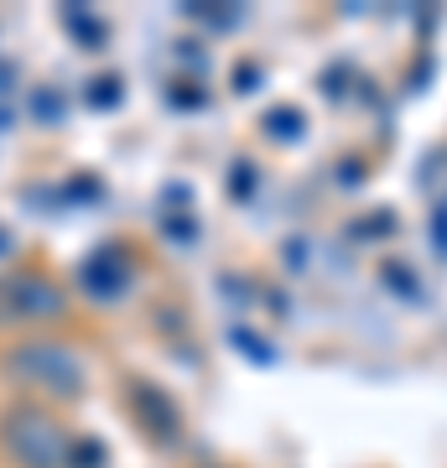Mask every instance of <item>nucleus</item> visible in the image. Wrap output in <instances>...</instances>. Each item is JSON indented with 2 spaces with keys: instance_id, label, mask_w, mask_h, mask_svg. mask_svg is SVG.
I'll return each instance as SVG.
<instances>
[{
  "instance_id": "nucleus-2",
  "label": "nucleus",
  "mask_w": 447,
  "mask_h": 468,
  "mask_svg": "<svg viewBox=\"0 0 447 468\" xmlns=\"http://www.w3.org/2000/svg\"><path fill=\"white\" fill-rule=\"evenodd\" d=\"M11 437H16L21 458H27L32 468H52L58 463V452H63V442H58V432H52V421H42V417H16Z\"/></svg>"
},
{
  "instance_id": "nucleus-1",
  "label": "nucleus",
  "mask_w": 447,
  "mask_h": 468,
  "mask_svg": "<svg viewBox=\"0 0 447 468\" xmlns=\"http://www.w3.org/2000/svg\"><path fill=\"white\" fill-rule=\"evenodd\" d=\"M16 375L32 385H52V390H79L83 369L68 349H52V344H32V349L16 354Z\"/></svg>"
}]
</instances>
